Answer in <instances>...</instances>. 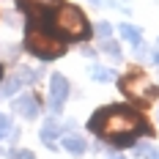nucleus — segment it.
Returning <instances> with one entry per match:
<instances>
[{"label":"nucleus","mask_w":159,"mask_h":159,"mask_svg":"<svg viewBox=\"0 0 159 159\" xmlns=\"http://www.w3.org/2000/svg\"><path fill=\"white\" fill-rule=\"evenodd\" d=\"M0 80H3V66H0Z\"/></svg>","instance_id":"obj_19"},{"label":"nucleus","mask_w":159,"mask_h":159,"mask_svg":"<svg viewBox=\"0 0 159 159\" xmlns=\"http://www.w3.org/2000/svg\"><path fill=\"white\" fill-rule=\"evenodd\" d=\"M121 91L132 99H137V102H151L159 96V88L148 82L143 71H129L126 77H121Z\"/></svg>","instance_id":"obj_4"},{"label":"nucleus","mask_w":159,"mask_h":159,"mask_svg":"<svg viewBox=\"0 0 159 159\" xmlns=\"http://www.w3.org/2000/svg\"><path fill=\"white\" fill-rule=\"evenodd\" d=\"M118 30H121V36H124L126 41H132V44H134L137 49H143V36H140V30H137L134 25H129V22H124V25H121Z\"/></svg>","instance_id":"obj_7"},{"label":"nucleus","mask_w":159,"mask_h":159,"mask_svg":"<svg viewBox=\"0 0 159 159\" xmlns=\"http://www.w3.org/2000/svg\"><path fill=\"white\" fill-rule=\"evenodd\" d=\"M8 134H11V121H8V115H3V112H0V140H3V137H8Z\"/></svg>","instance_id":"obj_11"},{"label":"nucleus","mask_w":159,"mask_h":159,"mask_svg":"<svg viewBox=\"0 0 159 159\" xmlns=\"http://www.w3.org/2000/svg\"><path fill=\"white\" fill-rule=\"evenodd\" d=\"M102 49H104V52H110L112 58H121V47H118L115 41H110V39H107V41L102 44Z\"/></svg>","instance_id":"obj_12"},{"label":"nucleus","mask_w":159,"mask_h":159,"mask_svg":"<svg viewBox=\"0 0 159 159\" xmlns=\"http://www.w3.org/2000/svg\"><path fill=\"white\" fill-rule=\"evenodd\" d=\"M154 63H157V66H159V52H154Z\"/></svg>","instance_id":"obj_18"},{"label":"nucleus","mask_w":159,"mask_h":159,"mask_svg":"<svg viewBox=\"0 0 159 159\" xmlns=\"http://www.w3.org/2000/svg\"><path fill=\"white\" fill-rule=\"evenodd\" d=\"M11 157L14 159H36V154L28 151V148H16V151H11Z\"/></svg>","instance_id":"obj_14"},{"label":"nucleus","mask_w":159,"mask_h":159,"mask_svg":"<svg viewBox=\"0 0 159 159\" xmlns=\"http://www.w3.org/2000/svg\"><path fill=\"white\" fill-rule=\"evenodd\" d=\"M58 134H61V126H58L52 118H49V121H44V126H41V140H44L47 145H52Z\"/></svg>","instance_id":"obj_9"},{"label":"nucleus","mask_w":159,"mask_h":159,"mask_svg":"<svg viewBox=\"0 0 159 159\" xmlns=\"http://www.w3.org/2000/svg\"><path fill=\"white\" fill-rule=\"evenodd\" d=\"M16 85H19V80H8V82H3V88H0V96H11L16 91Z\"/></svg>","instance_id":"obj_13"},{"label":"nucleus","mask_w":159,"mask_h":159,"mask_svg":"<svg viewBox=\"0 0 159 159\" xmlns=\"http://www.w3.org/2000/svg\"><path fill=\"white\" fill-rule=\"evenodd\" d=\"M148 159H159V154H157V151H151V154H148Z\"/></svg>","instance_id":"obj_17"},{"label":"nucleus","mask_w":159,"mask_h":159,"mask_svg":"<svg viewBox=\"0 0 159 159\" xmlns=\"http://www.w3.org/2000/svg\"><path fill=\"white\" fill-rule=\"evenodd\" d=\"M14 110L19 112L22 118H36V115H39V102H36L30 93H22L14 102Z\"/></svg>","instance_id":"obj_6"},{"label":"nucleus","mask_w":159,"mask_h":159,"mask_svg":"<svg viewBox=\"0 0 159 159\" xmlns=\"http://www.w3.org/2000/svg\"><path fill=\"white\" fill-rule=\"evenodd\" d=\"M96 33L107 39V36H110V33H112V28H110V25H107V22H99V25H96Z\"/></svg>","instance_id":"obj_15"},{"label":"nucleus","mask_w":159,"mask_h":159,"mask_svg":"<svg viewBox=\"0 0 159 159\" xmlns=\"http://www.w3.org/2000/svg\"><path fill=\"white\" fill-rule=\"evenodd\" d=\"M91 77H93V80H99V82H110V80L115 77V74H112L110 69H102V66H93V69H91Z\"/></svg>","instance_id":"obj_10"},{"label":"nucleus","mask_w":159,"mask_h":159,"mask_svg":"<svg viewBox=\"0 0 159 159\" xmlns=\"http://www.w3.org/2000/svg\"><path fill=\"white\" fill-rule=\"evenodd\" d=\"M49 30L55 33L58 39H88L91 36V25L85 14L80 11L77 6H58L55 14H49Z\"/></svg>","instance_id":"obj_2"},{"label":"nucleus","mask_w":159,"mask_h":159,"mask_svg":"<svg viewBox=\"0 0 159 159\" xmlns=\"http://www.w3.org/2000/svg\"><path fill=\"white\" fill-rule=\"evenodd\" d=\"M63 148L69 151V154H85L88 143H85L80 134H69V137H63Z\"/></svg>","instance_id":"obj_8"},{"label":"nucleus","mask_w":159,"mask_h":159,"mask_svg":"<svg viewBox=\"0 0 159 159\" xmlns=\"http://www.w3.org/2000/svg\"><path fill=\"white\" fill-rule=\"evenodd\" d=\"M66 99H69V80L63 74H52V80H49V104H52V110H61L66 104Z\"/></svg>","instance_id":"obj_5"},{"label":"nucleus","mask_w":159,"mask_h":159,"mask_svg":"<svg viewBox=\"0 0 159 159\" xmlns=\"http://www.w3.org/2000/svg\"><path fill=\"white\" fill-rule=\"evenodd\" d=\"M36 77H39V71H28V69H25V71H19V77H16V80H25V82H33Z\"/></svg>","instance_id":"obj_16"},{"label":"nucleus","mask_w":159,"mask_h":159,"mask_svg":"<svg viewBox=\"0 0 159 159\" xmlns=\"http://www.w3.org/2000/svg\"><path fill=\"white\" fill-rule=\"evenodd\" d=\"M88 129L96 132L99 137L110 140L118 148L132 145L140 134L151 132L148 124H145V118L140 115V110H134L129 104H110V107L96 110V115L88 121Z\"/></svg>","instance_id":"obj_1"},{"label":"nucleus","mask_w":159,"mask_h":159,"mask_svg":"<svg viewBox=\"0 0 159 159\" xmlns=\"http://www.w3.org/2000/svg\"><path fill=\"white\" fill-rule=\"evenodd\" d=\"M25 47L30 55L41 58V61H52V58H61L66 52V41L58 39L55 33L49 30V25L41 22H30L28 33H25Z\"/></svg>","instance_id":"obj_3"}]
</instances>
